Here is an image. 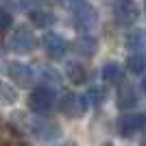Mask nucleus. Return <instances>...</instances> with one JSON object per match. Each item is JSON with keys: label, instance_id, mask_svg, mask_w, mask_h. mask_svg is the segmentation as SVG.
Returning a JSON list of instances; mask_svg holds the SVG:
<instances>
[{"label": "nucleus", "instance_id": "nucleus-16", "mask_svg": "<svg viewBox=\"0 0 146 146\" xmlns=\"http://www.w3.org/2000/svg\"><path fill=\"white\" fill-rule=\"evenodd\" d=\"M105 100V90L103 87H98V85H92L90 90H87L85 94V103L92 105V107H100Z\"/></svg>", "mask_w": 146, "mask_h": 146}, {"label": "nucleus", "instance_id": "nucleus-6", "mask_svg": "<svg viewBox=\"0 0 146 146\" xmlns=\"http://www.w3.org/2000/svg\"><path fill=\"white\" fill-rule=\"evenodd\" d=\"M144 124H146V118L142 113H127L118 120V131H120V135L129 137V135H135L137 131H142Z\"/></svg>", "mask_w": 146, "mask_h": 146}, {"label": "nucleus", "instance_id": "nucleus-15", "mask_svg": "<svg viewBox=\"0 0 146 146\" xmlns=\"http://www.w3.org/2000/svg\"><path fill=\"white\" fill-rule=\"evenodd\" d=\"M15 100H18L15 90H13L11 85H7V83L0 81V107H9V105H13Z\"/></svg>", "mask_w": 146, "mask_h": 146}, {"label": "nucleus", "instance_id": "nucleus-19", "mask_svg": "<svg viewBox=\"0 0 146 146\" xmlns=\"http://www.w3.org/2000/svg\"><path fill=\"white\" fill-rule=\"evenodd\" d=\"M42 76L52 85H61V74L57 70H52V68H42Z\"/></svg>", "mask_w": 146, "mask_h": 146}, {"label": "nucleus", "instance_id": "nucleus-2", "mask_svg": "<svg viewBox=\"0 0 146 146\" xmlns=\"http://www.w3.org/2000/svg\"><path fill=\"white\" fill-rule=\"evenodd\" d=\"M9 48L15 50V52L26 55V52H31V50L35 48V35L26 26H20V29H15L9 35Z\"/></svg>", "mask_w": 146, "mask_h": 146}, {"label": "nucleus", "instance_id": "nucleus-7", "mask_svg": "<svg viewBox=\"0 0 146 146\" xmlns=\"http://www.w3.org/2000/svg\"><path fill=\"white\" fill-rule=\"evenodd\" d=\"M98 22V15H96V9L90 5H83L79 7L76 11H74V24H76V29L79 31H90L94 29Z\"/></svg>", "mask_w": 146, "mask_h": 146}, {"label": "nucleus", "instance_id": "nucleus-23", "mask_svg": "<svg viewBox=\"0 0 146 146\" xmlns=\"http://www.w3.org/2000/svg\"><path fill=\"white\" fill-rule=\"evenodd\" d=\"M140 87H142V92H144V94H146V76H144V79H142V85H140Z\"/></svg>", "mask_w": 146, "mask_h": 146}, {"label": "nucleus", "instance_id": "nucleus-5", "mask_svg": "<svg viewBox=\"0 0 146 146\" xmlns=\"http://www.w3.org/2000/svg\"><path fill=\"white\" fill-rule=\"evenodd\" d=\"M7 72L11 76V81L18 87H31L33 85V70H31L26 63H20V61H11L7 66Z\"/></svg>", "mask_w": 146, "mask_h": 146}, {"label": "nucleus", "instance_id": "nucleus-12", "mask_svg": "<svg viewBox=\"0 0 146 146\" xmlns=\"http://www.w3.org/2000/svg\"><path fill=\"white\" fill-rule=\"evenodd\" d=\"M135 103H137V98H135V90H133V85L124 83V85L120 87V92H118V105H120L122 109H131Z\"/></svg>", "mask_w": 146, "mask_h": 146}, {"label": "nucleus", "instance_id": "nucleus-17", "mask_svg": "<svg viewBox=\"0 0 146 146\" xmlns=\"http://www.w3.org/2000/svg\"><path fill=\"white\" fill-rule=\"evenodd\" d=\"M31 22H33L37 29H46V26H50L55 22V18H52V13H48V11H31Z\"/></svg>", "mask_w": 146, "mask_h": 146}, {"label": "nucleus", "instance_id": "nucleus-22", "mask_svg": "<svg viewBox=\"0 0 146 146\" xmlns=\"http://www.w3.org/2000/svg\"><path fill=\"white\" fill-rule=\"evenodd\" d=\"M5 146H29V144H24V142H11V144H5Z\"/></svg>", "mask_w": 146, "mask_h": 146}, {"label": "nucleus", "instance_id": "nucleus-21", "mask_svg": "<svg viewBox=\"0 0 146 146\" xmlns=\"http://www.w3.org/2000/svg\"><path fill=\"white\" fill-rule=\"evenodd\" d=\"M35 5H37V0H20L22 9H31V7H35Z\"/></svg>", "mask_w": 146, "mask_h": 146}, {"label": "nucleus", "instance_id": "nucleus-9", "mask_svg": "<svg viewBox=\"0 0 146 146\" xmlns=\"http://www.w3.org/2000/svg\"><path fill=\"white\" fill-rule=\"evenodd\" d=\"M33 133H35L39 140L48 142V140H55L61 131H59L57 124H52V122H48V120H37V122H33Z\"/></svg>", "mask_w": 146, "mask_h": 146}, {"label": "nucleus", "instance_id": "nucleus-8", "mask_svg": "<svg viewBox=\"0 0 146 146\" xmlns=\"http://www.w3.org/2000/svg\"><path fill=\"white\" fill-rule=\"evenodd\" d=\"M44 48H46L48 57L61 59V57L68 52V42L61 35H57V33H48V35L44 37Z\"/></svg>", "mask_w": 146, "mask_h": 146}, {"label": "nucleus", "instance_id": "nucleus-1", "mask_svg": "<svg viewBox=\"0 0 146 146\" xmlns=\"http://www.w3.org/2000/svg\"><path fill=\"white\" fill-rule=\"evenodd\" d=\"M85 109H87L85 98L74 94V92H68V94H63L59 98V111L68 118H81L85 113Z\"/></svg>", "mask_w": 146, "mask_h": 146}, {"label": "nucleus", "instance_id": "nucleus-4", "mask_svg": "<svg viewBox=\"0 0 146 146\" xmlns=\"http://www.w3.org/2000/svg\"><path fill=\"white\" fill-rule=\"evenodd\" d=\"M113 13H116L118 24H122V26H131L135 20L140 18V9H137V5L133 0H118Z\"/></svg>", "mask_w": 146, "mask_h": 146}, {"label": "nucleus", "instance_id": "nucleus-11", "mask_svg": "<svg viewBox=\"0 0 146 146\" xmlns=\"http://www.w3.org/2000/svg\"><path fill=\"white\" fill-rule=\"evenodd\" d=\"M79 55H83V57H92L94 52H96V48H98V42L94 39V37H90V35H81L76 42H74V46H72Z\"/></svg>", "mask_w": 146, "mask_h": 146}, {"label": "nucleus", "instance_id": "nucleus-25", "mask_svg": "<svg viewBox=\"0 0 146 146\" xmlns=\"http://www.w3.org/2000/svg\"><path fill=\"white\" fill-rule=\"evenodd\" d=\"M105 146H113V144H105Z\"/></svg>", "mask_w": 146, "mask_h": 146}, {"label": "nucleus", "instance_id": "nucleus-18", "mask_svg": "<svg viewBox=\"0 0 146 146\" xmlns=\"http://www.w3.org/2000/svg\"><path fill=\"white\" fill-rule=\"evenodd\" d=\"M68 76H70L72 83H83L87 72H85V68L79 66V63H70V66H68Z\"/></svg>", "mask_w": 146, "mask_h": 146}, {"label": "nucleus", "instance_id": "nucleus-3", "mask_svg": "<svg viewBox=\"0 0 146 146\" xmlns=\"http://www.w3.org/2000/svg\"><path fill=\"white\" fill-rule=\"evenodd\" d=\"M55 103V92L50 90V87H37V90L31 92L29 96V107L37 113H44V111H48Z\"/></svg>", "mask_w": 146, "mask_h": 146}, {"label": "nucleus", "instance_id": "nucleus-26", "mask_svg": "<svg viewBox=\"0 0 146 146\" xmlns=\"http://www.w3.org/2000/svg\"><path fill=\"white\" fill-rule=\"evenodd\" d=\"M144 146H146V144H144Z\"/></svg>", "mask_w": 146, "mask_h": 146}, {"label": "nucleus", "instance_id": "nucleus-20", "mask_svg": "<svg viewBox=\"0 0 146 146\" xmlns=\"http://www.w3.org/2000/svg\"><path fill=\"white\" fill-rule=\"evenodd\" d=\"M11 22H13L11 13H9V11H5V9H0V33L9 29V26H11Z\"/></svg>", "mask_w": 146, "mask_h": 146}, {"label": "nucleus", "instance_id": "nucleus-10", "mask_svg": "<svg viewBox=\"0 0 146 146\" xmlns=\"http://www.w3.org/2000/svg\"><path fill=\"white\" fill-rule=\"evenodd\" d=\"M124 46L133 52H146V31H133L124 39Z\"/></svg>", "mask_w": 146, "mask_h": 146}, {"label": "nucleus", "instance_id": "nucleus-24", "mask_svg": "<svg viewBox=\"0 0 146 146\" xmlns=\"http://www.w3.org/2000/svg\"><path fill=\"white\" fill-rule=\"evenodd\" d=\"M61 146H74V144H61Z\"/></svg>", "mask_w": 146, "mask_h": 146}, {"label": "nucleus", "instance_id": "nucleus-13", "mask_svg": "<svg viewBox=\"0 0 146 146\" xmlns=\"http://www.w3.org/2000/svg\"><path fill=\"white\" fill-rule=\"evenodd\" d=\"M122 74H124V70H122L120 63H105L103 79L107 81V83H118V81L122 79Z\"/></svg>", "mask_w": 146, "mask_h": 146}, {"label": "nucleus", "instance_id": "nucleus-14", "mask_svg": "<svg viewBox=\"0 0 146 146\" xmlns=\"http://www.w3.org/2000/svg\"><path fill=\"white\" fill-rule=\"evenodd\" d=\"M127 70L133 74H140L142 70H146V55L144 52H133L127 59Z\"/></svg>", "mask_w": 146, "mask_h": 146}]
</instances>
